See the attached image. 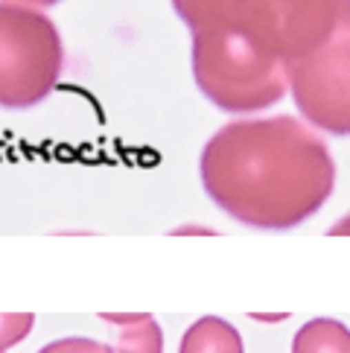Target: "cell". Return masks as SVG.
<instances>
[{
  "mask_svg": "<svg viewBox=\"0 0 350 353\" xmlns=\"http://www.w3.org/2000/svg\"><path fill=\"white\" fill-rule=\"evenodd\" d=\"M193 35V79L210 103L251 114L280 103L289 77L333 39L350 0H172Z\"/></svg>",
  "mask_w": 350,
  "mask_h": 353,
  "instance_id": "obj_1",
  "label": "cell"
},
{
  "mask_svg": "<svg viewBox=\"0 0 350 353\" xmlns=\"http://www.w3.org/2000/svg\"><path fill=\"white\" fill-rule=\"evenodd\" d=\"M198 175L222 213L257 231L298 228L336 190L330 146L289 114L222 125L202 149Z\"/></svg>",
  "mask_w": 350,
  "mask_h": 353,
  "instance_id": "obj_2",
  "label": "cell"
},
{
  "mask_svg": "<svg viewBox=\"0 0 350 353\" xmlns=\"http://www.w3.org/2000/svg\"><path fill=\"white\" fill-rule=\"evenodd\" d=\"M65 70L61 32L41 9L0 3V108H35L56 91Z\"/></svg>",
  "mask_w": 350,
  "mask_h": 353,
  "instance_id": "obj_3",
  "label": "cell"
},
{
  "mask_svg": "<svg viewBox=\"0 0 350 353\" xmlns=\"http://www.w3.org/2000/svg\"><path fill=\"white\" fill-rule=\"evenodd\" d=\"M286 85L307 125L336 137L350 134V15Z\"/></svg>",
  "mask_w": 350,
  "mask_h": 353,
  "instance_id": "obj_4",
  "label": "cell"
},
{
  "mask_svg": "<svg viewBox=\"0 0 350 353\" xmlns=\"http://www.w3.org/2000/svg\"><path fill=\"white\" fill-rule=\"evenodd\" d=\"M99 319L117 327V345L111 347V353H164V330L149 312H103Z\"/></svg>",
  "mask_w": 350,
  "mask_h": 353,
  "instance_id": "obj_5",
  "label": "cell"
},
{
  "mask_svg": "<svg viewBox=\"0 0 350 353\" xmlns=\"http://www.w3.org/2000/svg\"><path fill=\"white\" fill-rule=\"evenodd\" d=\"M178 353H245V345L231 321L219 315H205L187 327Z\"/></svg>",
  "mask_w": 350,
  "mask_h": 353,
  "instance_id": "obj_6",
  "label": "cell"
},
{
  "mask_svg": "<svg viewBox=\"0 0 350 353\" xmlns=\"http://www.w3.org/2000/svg\"><path fill=\"white\" fill-rule=\"evenodd\" d=\"M292 353H350V327L339 319H312L295 333Z\"/></svg>",
  "mask_w": 350,
  "mask_h": 353,
  "instance_id": "obj_7",
  "label": "cell"
},
{
  "mask_svg": "<svg viewBox=\"0 0 350 353\" xmlns=\"http://www.w3.org/2000/svg\"><path fill=\"white\" fill-rule=\"evenodd\" d=\"M35 327V315L32 312H6L0 315V353L15 347L18 342H23Z\"/></svg>",
  "mask_w": 350,
  "mask_h": 353,
  "instance_id": "obj_8",
  "label": "cell"
},
{
  "mask_svg": "<svg viewBox=\"0 0 350 353\" xmlns=\"http://www.w3.org/2000/svg\"><path fill=\"white\" fill-rule=\"evenodd\" d=\"M39 353H111V347L103 345V342H96V339L73 336V339H59V342H50Z\"/></svg>",
  "mask_w": 350,
  "mask_h": 353,
  "instance_id": "obj_9",
  "label": "cell"
},
{
  "mask_svg": "<svg viewBox=\"0 0 350 353\" xmlns=\"http://www.w3.org/2000/svg\"><path fill=\"white\" fill-rule=\"evenodd\" d=\"M330 234H333V236H339V234H342V236H350V213H347L342 222H336V225H333Z\"/></svg>",
  "mask_w": 350,
  "mask_h": 353,
  "instance_id": "obj_10",
  "label": "cell"
},
{
  "mask_svg": "<svg viewBox=\"0 0 350 353\" xmlns=\"http://www.w3.org/2000/svg\"><path fill=\"white\" fill-rule=\"evenodd\" d=\"M12 3H27V6H35V9H50L61 3V0H12Z\"/></svg>",
  "mask_w": 350,
  "mask_h": 353,
  "instance_id": "obj_11",
  "label": "cell"
},
{
  "mask_svg": "<svg viewBox=\"0 0 350 353\" xmlns=\"http://www.w3.org/2000/svg\"><path fill=\"white\" fill-rule=\"evenodd\" d=\"M175 234H216V231L214 228H205V225H202V228H198V225H190V228H178Z\"/></svg>",
  "mask_w": 350,
  "mask_h": 353,
  "instance_id": "obj_12",
  "label": "cell"
}]
</instances>
